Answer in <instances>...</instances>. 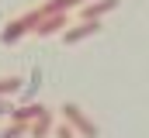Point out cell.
Segmentation results:
<instances>
[{
	"mask_svg": "<svg viewBox=\"0 0 149 138\" xmlns=\"http://www.w3.org/2000/svg\"><path fill=\"white\" fill-rule=\"evenodd\" d=\"M38 21H42V10L35 7V10H28V14H21L17 21H10V24H7V28L0 31V41H3V45H14L17 38H24L28 31H35V28H38Z\"/></svg>",
	"mask_w": 149,
	"mask_h": 138,
	"instance_id": "cell-1",
	"label": "cell"
},
{
	"mask_svg": "<svg viewBox=\"0 0 149 138\" xmlns=\"http://www.w3.org/2000/svg\"><path fill=\"white\" fill-rule=\"evenodd\" d=\"M63 117H66V124L73 128L76 135H83V138H97V124L76 107V104H63Z\"/></svg>",
	"mask_w": 149,
	"mask_h": 138,
	"instance_id": "cell-2",
	"label": "cell"
},
{
	"mask_svg": "<svg viewBox=\"0 0 149 138\" xmlns=\"http://www.w3.org/2000/svg\"><path fill=\"white\" fill-rule=\"evenodd\" d=\"M118 7V0H90V3H83L80 7V21H101L108 10Z\"/></svg>",
	"mask_w": 149,
	"mask_h": 138,
	"instance_id": "cell-3",
	"label": "cell"
},
{
	"mask_svg": "<svg viewBox=\"0 0 149 138\" xmlns=\"http://www.w3.org/2000/svg\"><path fill=\"white\" fill-rule=\"evenodd\" d=\"M97 31H101V21H80L70 31H63V41L66 45H76V41H83V38H90V34H97Z\"/></svg>",
	"mask_w": 149,
	"mask_h": 138,
	"instance_id": "cell-4",
	"label": "cell"
},
{
	"mask_svg": "<svg viewBox=\"0 0 149 138\" xmlns=\"http://www.w3.org/2000/svg\"><path fill=\"white\" fill-rule=\"evenodd\" d=\"M42 114H49V107H42V104H24V107L10 110V121H17V124H31V121H38Z\"/></svg>",
	"mask_w": 149,
	"mask_h": 138,
	"instance_id": "cell-5",
	"label": "cell"
},
{
	"mask_svg": "<svg viewBox=\"0 0 149 138\" xmlns=\"http://www.w3.org/2000/svg\"><path fill=\"white\" fill-rule=\"evenodd\" d=\"M63 28H66V14H49V17H42V21H38L35 34H38V38H49V34L63 31Z\"/></svg>",
	"mask_w": 149,
	"mask_h": 138,
	"instance_id": "cell-6",
	"label": "cell"
},
{
	"mask_svg": "<svg viewBox=\"0 0 149 138\" xmlns=\"http://www.w3.org/2000/svg\"><path fill=\"white\" fill-rule=\"evenodd\" d=\"M83 3H90V0H45L38 10H42V17H49V14H66L70 7H83Z\"/></svg>",
	"mask_w": 149,
	"mask_h": 138,
	"instance_id": "cell-7",
	"label": "cell"
},
{
	"mask_svg": "<svg viewBox=\"0 0 149 138\" xmlns=\"http://www.w3.org/2000/svg\"><path fill=\"white\" fill-rule=\"evenodd\" d=\"M49 131H52V110H49V114H42L38 121L28 124V138H45Z\"/></svg>",
	"mask_w": 149,
	"mask_h": 138,
	"instance_id": "cell-8",
	"label": "cell"
},
{
	"mask_svg": "<svg viewBox=\"0 0 149 138\" xmlns=\"http://www.w3.org/2000/svg\"><path fill=\"white\" fill-rule=\"evenodd\" d=\"M17 90H21V76H0V97L17 93Z\"/></svg>",
	"mask_w": 149,
	"mask_h": 138,
	"instance_id": "cell-9",
	"label": "cell"
},
{
	"mask_svg": "<svg viewBox=\"0 0 149 138\" xmlns=\"http://www.w3.org/2000/svg\"><path fill=\"white\" fill-rule=\"evenodd\" d=\"M21 135H28V124H17V121H14L10 128L0 131V138H21Z\"/></svg>",
	"mask_w": 149,
	"mask_h": 138,
	"instance_id": "cell-10",
	"label": "cell"
},
{
	"mask_svg": "<svg viewBox=\"0 0 149 138\" xmlns=\"http://www.w3.org/2000/svg\"><path fill=\"white\" fill-rule=\"evenodd\" d=\"M56 138H76V131L70 124H59V128H56Z\"/></svg>",
	"mask_w": 149,
	"mask_h": 138,
	"instance_id": "cell-11",
	"label": "cell"
},
{
	"mask_svg": "<svg viewBox=\"0 0 149 138\" xmlns=\"http://www.w3.org/2000/svg\"><path fill=\"white\" fill-rule=\"evenodd\" d=\"M0 114H7V107H3V104H0Z\"/></svg>",
	"mask_w": 149,
	"mask_h": 138,
	"instance_id": "cell-12",
	"label": "cell"
}]
</instances>
